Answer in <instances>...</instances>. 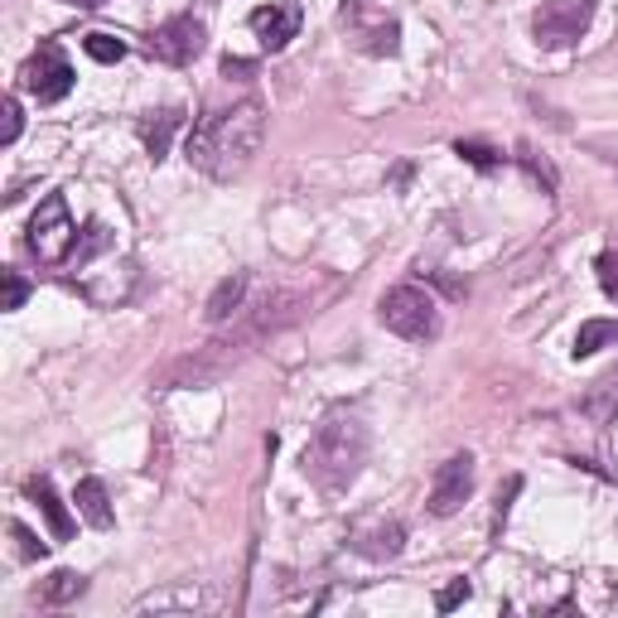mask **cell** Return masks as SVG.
<instances>
[{"label": "cell", "mask_w": 618, "mask_h": 618, "mask_svg": "<svg viewBox=\"0 0 618 618\" xmlns=\"http://www.w3.org/2000/svg\"><path fill=\"white\" fill-rule=\"evenodd\" d=\"M266 136V107L257 97L237 102L228 111H208L189 131V165H199L208 179H237L257 160Z\"/></svg>", "instance_id": "1"}, {"label": "cell", "mask_w": 618, "mask_h": 618, "mask_svg": "<svg viewBox=\"0 0 618 618\" xmlns=\"http://www.w3.org/2000/svg\"><path fill=\"white\" fill-rule=\"evenodd\" d=\"M368 426H362V416L353 411H329L325 420L315 426L309 435L305 455H300V469L305 479L319 488V494L339 498L353 488V479L362 474V464H368Z\"/></svg>", "instance_id": "2"}, {"label": "cell", "mask_w": 618, "mask_h": 618, "mask_svg": "<svg viewBox=\"0 0 618 618\" xmlns=\"http://www.w3.org/2000/svg\"><path fill=\"white\" fill-rule=\"evenodd\" d=\"M377 319L397 333L406 343H430L440 339V305H435L430 290L420 286H397L382 295V305H377Z\"/></svg>", "instance_id": "3"}, {"label": "cell", "mask_w": 618, "mask_h": 618, "mask_svg": "<svg viewBox=\"0 0 618 618\" xmlns=\"http://www.w3.org/2000/svg\"><path fill=\"white\" fill-rule=\"evenodd\" d=\"M247 353H251V348L228 329L222 339L193 348V353H185L179 362H170V368L160 372V387H213V382H222V377H228Z\"/></svg>", "instance_id": "4"}, {"label": "cell", "mask_w": 618, "mask_h": 618, "mask_svg": "<svg viewBox=\"0 0 618 618\" xmlns=\"http://www.w3.org/2000/svg\"><path fill=\"white\" fill-rule=\"evenodd\" d=\"M73 242H78V228H73V218H68L63 193H49V199H39L30 228H24V247H30L39 261L53 266V261H68Z\"/></svg>", "instance_id": "5"}, {"label": "cell", "mask_w": 618, "mask_h": 618, "mask_svg": "<svg viewBox=\"0 0 618 618\" xmlns=\"http://www.w3.org/2000/svg\"><path fill=\"white\" fill-rule=\"evenodd\" d=\"M589 20H595V0H546L531 16V34H537L541 49H570L580 44Z\"/></svg>", "instance_id": "6"}, {"label": "cell", "mask_w": 618, "mask_h": 618, "mask_svg": "<svg viewBox=\"0 0 618 618\" xmlns=\"http://www.w3.org/2000/svg\"><path fill=\"white\" fill-rule=\"evenodd\" d=\"M20 82H24V92H30V97H39V102L49 107V102H63V97L73 92V68H68L63 49L53 44V39H44L34 59L24 63Z\"/></svg>", "instance_id": "7"}, {"label": "cell", "mask_w": 618, "mask_h": 618, "mask_svg": "<svg viewBox=\"0 0 618 618\" xmlns=\"http://www.w3.org/2000/svg\"><path fill=\"white\" fill-rule=\"evenodd\" d=\"M203 44H208L203 20H193V16H175V20H165L160 30L150 34V59H160V63H170V68H185V63L199 59Z\"/></svg>", "instance_id": "8"}, {"label": "cell", "mask_w": 618, "mask_h": 618, "mask_svg": "<svg viewBox=\"0 0 618 618\" xmlns=\"http://www.w3.org/2000/svg\"><path fill=\"white\" fill-rule=\"evenodd\" d=\"M469 494H474V455H449L440 464V474H435V484H430L426 508L435 517H455L464 502H469Z\"/></svg>", "instance_id": "9"}, {"label": "cell", "mask_w": 618, "mask_h": 618, "mask_svg": "<svg viewBox=\"0 0 618 618\" xmlns=\"http://www.w3.org/2000/svg\"><path fill=\"white\" fill-rule=\"evenodd\" d=\"M348 541H353V551L368 556V560H391V556H401L406 531H401V522H391V517H368V522H358L348 531Z\"/></svg>", "instance_id": "10"}, {"label": "cell", "mask_w": 618, "mask_h": 618, "mask_svg": "<svg viewBox=\"0 0 618 618\" xmlns=\"http://www.w3.org/2000/svg\"><path fill=\"white\" fill-rule=\"evenodd\" d=\"M251 34L261 39V49L280 53L295 34H300V6L280 0V6H261V10H251Z\"/></svg>", "instance_id": "11"}, {"label": "cell", "mask_w": 618, "mask_h": 618, "mask_svg": "<svg viewBox=\"0 0 618 618\" xmlns=\"http://www.w3.org/2000/svg\"><path fill=\"white\" fill-rule=\"evenodd\" d=\"M247 271H237V276H228V280H218V290L208 295V305H203V319L208 325H228V319H237L247 309Z\"/></svg>", "instance_id": "12"}, {"label": "cell", "mask_w": 618, "mask_h": 618, "mask_svg": "<svg viewBox=\"0 0 618 618\" xmlns=\"http://www.w3.org/2000/svg\"><path fill=\"white\" fill-rule=\"evenodd\" d=\"M179 126H185V111H179V107H165V111H150V117H140V140H146V150H150L154 165L170 154V140H175Z\"/></svg>", "instance_id": "13"}, {"label": "cell", "mask_w": 618, "mask_h": 618, "mask_svg": "<svg viewBox=\"0 0 618 618\" xmlns=\"http://www.w3.org/2000/svg\"><path fill=\"white\" fill-rule=\"evenodd\" d=\"M73 502H78L82 522L97 527V531H111V522H117V517H111V498H107V484L102 479H82Z\"/></svg>", "instance_id": "14"}, {"label": "cell", "mask_w": 618, "mask_h": 618, "mask_svg": "<svg viewBox=\"0 0 618 618\" xmlns=\"http://www.w3.org/2000/svg\"><path fill=\"white\" fill-rule=\"evenodd\" d=\"M30 498L39 502V512L49 517V531H53V541H68V537H73V517H68L63 498L53 494V484H49V479H30Z\"/></svg>", "instance_id": "15"}, {"label": "cell", "mask_w": 618, "mask_h": 618, "mask_svg": "<svg viewBox=\"0 0 618 618\" xmlns=\"http://www.w3.org/2000/svg\"><path fill=\"white\" fill-rule=\"evenodd\" d=\"M102 251H111V232H107V222H88V228L78 232V242L73 251H68V271H88V266L102 257Z\"/></svg>", "instance_id": "16"}, {"label": "cell", "mask_w": 618, "mask_h": 618, "mask_svg": "<svg viewBox=\"0 0 618 618\" xmlns=\"http://www.w3.org/2000/svg\"><path fill=\"white\" fill-rule=\"evenodd\" d=\"M609 343H618V319H585L575 333V358H595Z\"/></svg>", "instance_id": "17"}, {"label": "cell", "mask_w": 618, "mask_h": 618, "mask_svg": "<svg viewBox=\"0 0 618 618\" xmlns=\"http://www.w3.org/2000/svg\"><path fill=\"white\" fill-rule=\"evenodd\" d=\"M82 589H88V580H82L78 570H53L44 585H39V599L44 604H68V599H78Z\"/></svg>", "instance_id": "18"}, {"label": "cell", "mask_w": 618, "mask_h": 618, "mask_svg": "<svg viewBox=\"0 0 618 618\" xmlns=\"http://www.w3.org/2000/svg\"><path fill=\"white\" fill-rule=\"evenodd\" d=\"M82 49H88V59H97V63H121L126 59V44L117 34H88Z\"/></svg>", "instance_id": "19"}, {"label": "cell", "mask_w": 618, "mask_h": 618, "mask_svg": "<svg viewBox=\"0 0 618 618\" xmlns=\"http://www.w3.org/2000/svg\"><path fill=\"white\" fill-rule=\"evenodd\" d=\"M10 541H16V556H20V560H44V551H49V546L39 541L24 522H10Z\"/></svg>", "instance_id": "20"}, {"label": "cell", "mask_w": 618, "mask_h": 618, "mask_svg": "<svg viewBox=\"0 0 618 618\" xmlns=\"http://www.w3.org/2000/svg\"><path fill=\"white\" fill-rule=\"evenodd\" d=\"M0 146H16L20 140V131H24V111H20V102L16 97H6V102H0Z\"/></svg>", "instance_id": "21"}, {"label": "cell", "mask_w": 618, "mask_h": 618, "mask_svg": "<svg viewBox=\"0 0 618 618\" xmlns=\"http://www.w3.org/2000/svg\"><path fill=\"white\" fill-rule=\"evenodd\" d=\"M455 154H459V160H469L474 170H494V165L502 160L498 150H488V146H479V140H455Z\"/></svg>", "instance_id": "22"}, {"label": "cell", "mask_w": 618, "mask_h": 618, "mask_svg": "<svg viewBox=\"0 0 618 618\" xmlns=\"http://www.w3.org/2000/svg\"><path fill=\"white\" fill-rule=\"evenodd\" d=\"M0 280H6V309H24V300H30V280H24L16 266H6Z\"/></svg>", "instance_id": "23"}, {"label": "cell", "mask_w": 618, "mask_h": 618, "mask_svg": "<svg viewBox=\"0 0 618 618\" xmlns=\"http://www.w3.org/2000/svg\"><path fill=\"white\" fill-rule=\"evenodd\" d=\"M517 160H522V170H527L531 179H537V185H541V189H556V170H551V165H546V160H537V154H531L527 146H522V150H517Z\"/></svg>", "instance_id": "24"}, {"label": "cell", "mask_w": 618, "mask_h": 618, "mask_svg": "<svg viewBox=\"0 0 618 618\" xmlns=\"http://www.w3.org/2000/svg\"><path fill=\"white\" fill-rule=\"evenodd\" d=\"M595 276H599V290L604 295H618V251H599Z\"/></svg>", "instance_id": "25"}, {"label": "cell", "mask_w": 618, "mask_h": 618, "mask_svg": "<svg viewBox=\"0 0 618 618\" xmlns=\"http://www.w3.org/2000/svg\"><path fill=\"white\" fill-rule=\"evenodd\" d=\"M464 599H469V580H455V585H445L440 595H435V609L449 614V609H459Z\"/></svg>", "instance_id": "26"}, {"label": "cell", "mask_w": 618, "mask_h": 618, "mask_svg": "<svg viewBox=\"0 0 618 618\" xmlns=\"http://www.w3.org/2000/svg\"><path fill=\"white\" fill-rule=\"evenodd\" d=\"M517 494H522V479L512 474L508 488H498V512H494V522H508V508H512V498H517Z\"/></svg>", "instance_id": "27"}, {"label": "cell", "mask_w": 618, "mask_h": 618, "mask_svg": "<svg viewBox=\"0 0 618 618\" xmlns=\"http://www.w3.org/2000/svg\"><path fill=\"white\" fill-rule=\"evenodd\" d=\"M397 34H401L397 24H387V30H377V34H372V44H368V49H372V53H397Z\"/></svg>", "instance_id": "28"}, {"label": "cell", "mask_w": 618, "mask_h": 618, "mask_svg": "<svg viewBox=\"0 0 618 618\" xmlns=\"http://www.w3.org/2000/svg\"><path fill=\"white\" fill-rule=\"evenodd\" d=\"M251 73H257L251 59H222V78H251Z\"/></svg>", "instance_id": "29"}, {"label": "cell", "mask_w": 618, "mask_h": 618, "mask_svg": "<svg viewBox=\"0 0 618 618\" xmlns=\"http://www.w3.org/2000/svg\"><path fill=\"white\" fill-rule=\"evenodd\" d=\"M63 6H73V10H97V6H107V0H63Z\"/></svg>", "instance_id": "30"}, {"label": "cell", "mask_w": 618, "mask_h": 618, "mask_svg": "<svg viewBox=\"0 0 618 618\" xmlns=\"http://www.w3.org/2000/svg\"><path fill=\"white\" fill-rule=\"evenodd\" d=\"M614 382H618V372H614Z\"/></svg>", "instance_id": "31"}]
</instances>
